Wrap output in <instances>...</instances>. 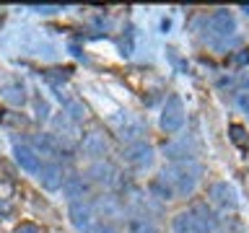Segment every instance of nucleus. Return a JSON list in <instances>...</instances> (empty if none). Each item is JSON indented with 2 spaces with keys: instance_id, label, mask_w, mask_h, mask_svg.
Segmentation results:
<instances>
[{
  "instance_id": "9",
  "label": "nucleus",
  "mask_w": 249,
  "mask_h": 233,
  "mask_svg": "<svg viewBox=\"0 0 249 233\" xmlns=\"http://www.w3.org/2000/svg\"><path fill=\"white\" fill-rule=\"evenodd\" d=\"M210 200L223 210H236L239 207V194L229 182H215L210 186Z\"/></svg>"
},
{
  "instance_id": "12",
  "label": "nucleus",
  "mask_w": 249,
  "mask_h": 233,
  "mask_svg": "<svg viewBox=\"0 0 249 233\" xmlns=\"http://www.w3.org/2000/svg\"><path fill=\"white\" fill-rule=\"evenodd\" d=\"M13 155H16V163H18L26 174L39 176V171H42V158L36 155V150L31 145H16L13 148Z\"/></svg>"
},
{
  "instance_id": "16",
  "label": "nucleus",
  "mask_w": 249,
  "mask_h": 233,
  "mask_svg": "<svg viewBox=\"0 0 249 233\" xmlns=\"http://www.w3.org/2000/svg\"><path fill=\"white\" fill-rule=\"evenodd\" d=\"M3 99L8 101V104L21 106L23 101H26V96H23V85H5V88H3Z\"/></svg>"
},
{
  "instance_id": "27",
  "label": "nucleus",
  "mask_w": 249,
  "mask_h": 233,
  "mask_svg": "<svg viewBox=\"0 0 249 233\" xmlns=\"http://www.w3.org/2000/svg\"><path fill=\"white\" fill-rule=\"evenodd\" d=\"M96 233H120V228H117V225H112V223H104Z\"/></svg>"
},
{
  "instance_id": "23",
  "label": "nucleus",
  "mask_w": 249,
  "mask_h": 233,
  "mask_svg": "<svg viewBox=\"0 0 249 233\" xmlns=\"http://www.w3.org/2000/svg\"><path fill=\"white\" fill-rule=\"evenodd\" d=\"M236 104H239L241 112L249 116V93H239V96H236Z\"/></svg>"
},
{
  "instance_id": "15",
  "label": "nucleus",
  "mask_w": 249,
  "mask_h": 233,
  "mask_svg": "<svg viewBox=\"0 0 249 233\" xmlns=\"http://www.w3.org/2000/svg\"><path fill=\"white\" fill-rule=\"evenodd\" d=\"M62 192H65V197L70 202H78L81 197H86V192H89V184H86L83 176H68L65 186H62Z\"/></svg>"
},
{
  "instance_id": "8",
  "label": "nucleus",
  "mask_w": 249,
  "mask_h": 233,
  "mask_svg": "<svg viewBox=\"0 0 249 233\" xmlns=\"http://www.w3.org/2000/svg\"><path fill=\"white\" fill-rule=\"evenodd\" d=\"M31 148L36 150V155H47V158H62V155H65V148H62L57 135H52V132L34 135L31 137Z\"/></svg>"
},
{
  "instance_id": "10",
  "label": "nucleus",
  "mask_w": 249,
  "mask_h": 233,
  "mask_svg": "<svg viewBox=\"0 0 249 233\" xmlns=\"http://www.w3.org/2000/svg\"><path fill=\"white\" fill-rule=\"evenodd\" d=\"M81 150H83L86 155H91V158L101 161V158L107 155V150H109V143H107L104 132H99V130L86 132L83 140H81Z\"/></svg>"
},
{
  "instance_id": "21",
  "label": "nucleus",
  "mask_w": 249,
  "mask_h": 233,
  "mask_svg": "<svg viewBox=\"0 0 249 233\" xmlns=\"http://www.w3.org/2000/svg\"><path fill=\"white\" fill-rule=\"evenodd\" d=\"M229 132H231V140H233V143H236L239 148H247V145H249L247 130L241 127V124H231V127H229Z\"/></svg>"
},
{
  "instance_id": "13",
  "label": "nucleus",
  "mask_w": 249,
  "mask_h": 233,
  "mask_svg": "<svg viewBox=\"0 0 249 233\" xmlns=\"http://www.w3.org/2000/svg\"><path fill=\"white\" fill-rule=\"evenodd\" d=\"M163 155L171 161V163H182V161H195V148L187 137L182 140H174V143H166L163 145Z\"/></svg>"
},
{
  "instance_id": "22",
  "label": "nucleus",
  "mask_w": 249,
  "mask_h": 233,
  "mask_svg": "<svg viewBox=\"0 0 249 233\" xmlns=\"http://www.w3.org/2000/svg\"><path fill=\"white\" fill-rule=\"evenodd\" d=\"M16 233H42V228L34 223H21L18 228H16Z\"/></svg>"
},
{
  "instance_id": "14",
  "label": "nucleus",
  "mask_w": 249,
  "mask_h": 233,
  "mask_svg": "<svg viewBox=\"0 0 249 233\" xmlns=\"http://www.w3.org/2000/svg\"><path fill=\"white\" fill-rule=\"evenodd\" d=\"M89 176H91V182H96L101 186H112L117 182V168L107 158H101V161H93L89 166Z\"/></svg>"
},
{
  "instance_id": "3",
  "label": "nucleus",
  "mask_w": 249,
  "mask_h": 233,
  "mask_svg": "<svg viewBox=\"0 0 249 233\" xmlns=\"http://www.w3.org/2000/svg\"><path fill=\"white\" fill-rule=\"evenodd\" d=\"M210 39H213V44H223L229 42V36L236 34V18H233L231 11H226V8H218L208 16V23H205Z\"/></svg>"
},
{
  "instance_id": "29",
  "label": "nucleus",
  "mask_w": 249,
  "mask_h": 233,
  "mask_svg": "<svg viewBox=\"0 0 249 233\" xmlns=\"http://www.w3.org/2000/svg\"><path fill=\"white\" fill-rule=\"evenodd\" d=\"M244 13H247V16H249V5H244Z\"/></svg>"
},
{
  "instance_id": "7",
  "label": "nucleus",
  "mask_w": 249,
  "mask_h": 233,
  "mask_svg": "<svg viewBox=\"0 0 249 233\" xmlns=\"http://www.w3.org/2000/svg\"><path fill=\"white\" fill-rule=\"evenodd\" d=\"M68 215H70V223H73L75 231H81V233H91V231H93L96 213H93V205H91V202H86V200L70 202Z\"/></svg>"
},
{
  "instance_id": "17",
  "label": "nucleus",
  "mask_w": 249,
  "mask_h": 233,
  "mask_svg": "<svg viewBox=\"0 0 249 233\" xmlns=\"http://www.w3.org/2000/svg\"><path fill=\"white\" fill-rule=\"evenodd\" d=\"M130 233H161V231L148 217H135V220H130Z\"/></svg>"
},
{
  "instance_id": "25",
  "label": "nucleus",
  "mask_w": 249,
  "mask_h": 233,
  "mask_svg": "<svg viewBox=\"0 0 249 233\" xmlns=\"http://www.w3.org/2000/svg\"><path fill=\"white\" fill-rule=\"evenodd\" d=\"M233 62H236V65H247L249 62V50H239V54H233Z\"/></svg>"
},
{
  "instance_id": "2",
  "label": "nucleus",
  "mask_w": 249,
  "mask_h": 233,
  "mask_svg": "<svg viewBox=\"0 0 249 233\" xmlns=\"http://www.w3.org/2000/svg\"><path fill=\"white\" fill-rule=\"evenodd\" d=\"M213 213L205 205H195L190 210H182L171 217V231L174 233H208L215 228Z\"/></svg>"
},
{
  "instance_id": "11",
  "label": "nucleus",
  "mask_w": 249,
  "mask_h": 233,
  "mask_svg": "<svg viewBox=\"0 0 249 233\" xmlns=\"http://www.w3.org/2000/svg\"><path fill=\"white\" fill-rule=\"evenodd\" d=\"M39 182H42V186H44V189H50V192L62 189L65 182H68L65 168H62L60 163H44L42 171H39Z\"/></svg>"
},
{
  "instance_id": "20",
  "label": "nucleus",
  "mask_w": 249,
  "mask_h": 233,
  "mask_svg": "<svg viewBox=\"0 0 249 233\" xmlns=\"http://www.w3.org/2000/svg\"><path fill=\"white\" fill-rule=\"evenodd\" d=\"M99 210L104 215H114V213H120V202H117V197H112V194H107V197L99 200Z\"/></svg>"
},
{
  "instance_id": "1",
  "label": "nucleus",
  "mask_w": 249,
  "mask_h": 233,
  "mask_svg": "<svg viewBox=\"0 0 249 233\" xmlns=\"http://www.w3.org/2000/svg\"><path fill=\"white\" fill-rule=\"evenodd\" d=\"M202 176V166L195 161H182V163H169L161 171V179L169 184V189L174 192V197H190L195 194Z\"/></svg>"
},
{
  "instance_id": "18",
  "label": "nucleus",
  "mask_w": 249,
  "mask_h": 233,
  "mask_svg": "<svg viewBox=\"0 0 249 233\" xmlns=\"http://www.w3.org/2000/svg\"><path fill=\"white\" fill-rule=\"evenodd\" d=\"M151 192H153V194H156V197H159V200H177V197H174V192L169 189V184L163 182L161 176H159V179H156V182L151 184Z\"/></svg>"
},
{
  "instance_id": "5",
  "label": "nucleus",
  "mask_w": 249,
  "mask_h": 233,
  "mask_svg": "<svg viewBox=\"0 0 249 233\" xmlns=\"http://www.w3.org/2000/svg\"><path fill=\"white\" fill-rule=\"evenodd\" d=\"M112 127L114 132L120 135V140H124V143H138L140 135H143V122L138 119L132 112H117L112 116Z\"/></svg>"
},
{
  "instance_id": "6",
  "label": "nucleus",
  "mask_w": 249,
  "mask_h": 233,
  "mask_svg": "<svg viewBox=\"0 0 249 233\" xmlns=\"http://www.w3.org/2000/svg\"><path fill=\"white\" fill-rule=\"evenodd\" d=\"M124 163L138 171H145L153 166V158H156V150L151 143H145V140H138V143H130L127 148H124Z\"/></svg>"
},
{
  "instance_id": "24",
  "label": "nucleus",
  "mask_w": 249,
  "mask_h": 233,
  "mask_svg": "<svg viewBox=\"0 0 249 233\" xmlns=\"http://www.w3.org/2000/svg\"><path fill=\"white\" fill-rule=\"evenodd\" d=\"M36 112H39V114H36L39 119H47V112H50V106H47V101H44V99H39V101H36Z\"/></svg>"
},
{
  "instance_id": "19",
  "label": "nucleus",
  "mask_w": 249,
  "mask_h": 233,
  "mask_svg": "<svg viewBox=\"0 0 249 233\" xmlns=\"http://www.w3.org/2000/svg\"><path fill=\"white\" fill-rule=\"evenodd\" d=\"M65 114L73 122H81V119H86V106H81L78 101H65Z\"/></svg>"
},
{
  "instance_id": "26",
  "label": "nucleus",
  "mask_w": 249,
  "mask_h": 233,
  "mask_svg": "<svg viewBox=\"0 0 249 233\" xmlns=\"http://www.w3.org/2000/svg\"><path fill=\"white\" fill-rule=\"evenodd\" d=\"M34 11L36 13H54V11H60V5H34Z\"/></svg>"
},
{
  "instance_id": "28",
  "label": "nucleus",
  "mask_w": 249,
  "mask_h": 233,
  "mask_svg": "<svg viewBox=\"0 0 249 233\" xmlns=\"http://www.w3.org/2000/svg\"><path fill=\"white\" fill-rule=\"evenodd\" d=\"M0 213H11V207H8L5 202H0Z\"/></svg>"
},
{
  "instance_id": "4",
  "label": "nucleus",
  "mask_w": 249,
  "mask_h": 233,
  "mask_svg": "<svg viewBox=\"0 0 249 233\" xmlns=\"http://www.w3.org/2000/svg\"><path fill=\"white\" fill-rule=\"evenodd\" d=\"M184 119H187V112H184L182 99L171 93L166 99V104H163V109H161V119H159L161 130L166 132V135H174V132H179L184 127Z\"/></svg>"
}]
</instances>
